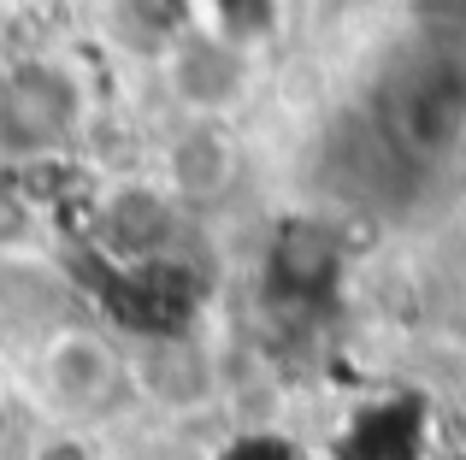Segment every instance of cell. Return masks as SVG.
Segmentation results:
<instances>
[{"label": "cell", "mask_w": 466, "mask_h": 460, "mask_svg": "<svg viewBox=\"0 0 466 460\" xmlns=\"http://www.w3.org/2000/svg\"><path fill=\"white\" fill-rule=\"evenodd\" d=\"M77 125V83L54 65H12L0 71V148L42 154L59 148Z\"/></svg>", "instance_id": "6da1fadb"}, {"label": "cell", "mask_w": 466, "mask_h": 460, "mask_svg": "<svg viewBox=\"0 0 466 460\" xmlns=\"http://www.w3.org/2000/svg\"><path fill=\"white\" fill-rule=\"evenodd\" d=\"M47 378H54L59 402L71 414H101V407H113L125 395V372L95 336H59L47 348Z\"/></svg>", "instance_id": "7a4b0ae2"}, {"label": "cell", "mask_w": 466, "mask_h": 460, "mask_svg": "<svg viewBox=\"0 0 466 460\" xmlns=\"http://www.w3.org/2000/svg\"><path fill=\"white\" fill-rule=\"evenodd\" d=\"M230 172V154H225V136H183L177 148H171V189H218Z\"/></svg>", "instance_id": "3957f363"}, {"label": "cell", "mask_w": 466, "mask_h": 460, "mask_svg": "<svg viewBox=\"0 0 466 460\" xmlns=\"http://www.w3.org/2000/svg\"><path fill=\"white\" fill-rule=\"evenodd\" d=\"M35 230V213L30 201H24L18 184H0V248H12V242H24Z\"/></svg>", "instance_id": "277c9868"}]
</instances>
